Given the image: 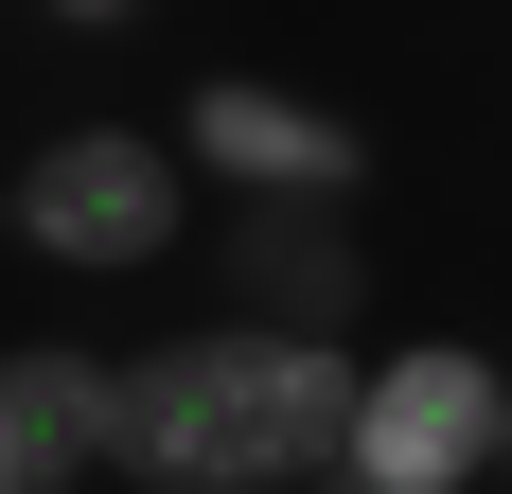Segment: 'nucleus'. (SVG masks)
I'll return each instance as SVG.
<instances>
[{
    "label": "nucleus",
    "mask_w": 512,
    "mask_h": 494,
    "mask_svg": "<svg viewBox=\"0 0 512 494\" xmlns=\"http://www.w3.org/2000/svg\"><path fill=\"white\" fill-rule=\"evenodd\" d=\"M301 494H371V477H336V459H318V477H301Z\"/></svg>",
    "instance_id": "obj_8"
},
{
    "label": "nucleus",
    "mask_w": 512,
    "mask_h": 494,
    "mask_svg": "<svg viewBox=\"0 0 512 494\" xmlns=\"http://www.w3.org/2000/svg\"><path fill=\"white\" fill-rule=\"evenodd\" d=\"M212 265H230V318H248V336H336V353H354V318H371V247H354V212L248 195L230 230H212Z\"/></svg>",
    "instance_id": "obj_5"
},
{
    "label": "nucleus",
    "mask_w": 512,
    "mask_h": 494,
    "mask_svg": "<svg viewBox=\"0 0 512 494\" xmlns=\"http://www.w3.org/2000/svg\"><path fill=\"white\" fill-rule=\"evenodd\" d=\"M106 477V353L18 336L0 353V494H89Z\"/></svg>",
    "instance_id": "obj_6"
},
{
    "label": "nucleus",
    "mask_w": 512,
    "mask_h": 494,
    "mask_svg": "<svg viewBox=\"0 0 512 494\" xmlns=\"http://www.w3.org/2000/svg\"><path fill=\"white\" fill-rule=\"evenodd\" d=\"M354 424V353L336 336H159L106 353V477L124 494H301Z\"/></svg>",
    "instance_id": "obj_1"
},
{
    "label": "nucleus",
    "mask_w": 512,
    "mask_h": 494,
    "mask_svg": "<svg viewBox=\"0 0 512 494\" xmlns=\"http://www.w3.org/2000/svg\"><path fill=\"white\" fill-rule=\"evenodd\" d=\"M159 159H177V177H212L230 212H248V195L354 212V195H371V124H354V106H318V89H283V71H195V89H177V124H159Z\"/></svg>",
    "instance_id": "obj_4"
},
{
    "label": "nucleus",
    "mask_w": 512,
    "mask_h": 494,
    "mask_svg": "<svg viewBox=\"0 0 512 494\" xmlns=\"http://www.w3.org/2000/svg\"><path fill=\"white\" fill-rule=\"evenodd\" d=\"M512 459V371L477 336H407V353H354V424H336V477L371 494H477Z\"/></svg>",
    "instance_id": "obj_3"
},
{
    "label": "nucleus",
    "mask_w": 512,
    "mask_h": 494,
    "mask_svg": "<svg viewBox=\"0 0 512 494\" xmlns=\"http://www.w3.org/2000/svg\"><path fill=\"white\" fill-rule=\"evenodd\" d=\"M0 230L36 247L53 283H142V265L195 247V177L159 159V124H53L0 177Z\"/></svg>",
    "instance_id": "obj_2"
},
{
    "label": "nucleus",
    "mask_w": 512,
    "mask_h": 494,
    "mask_svg": "<svg viewBox=\"0 0 512 494\" xmlns=\"http://www.w3.org/2000/svg\"><path fill=\"white\" fill-rule=\"evenodd\" d=\"M53 36H124V18H142V0H36Z\"/></svg>",
    "instance_id": "obj_7"
}]
</instances>
